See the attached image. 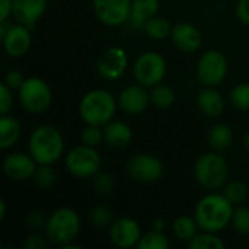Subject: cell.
<instances>
[{"instance_id":"cell-1","label":"cell","mask_w":249,"mask_h":249,"mask_svg":"<svg viewBox=\"0 0 249 249\" xmlns=\"http://www.w3.org/2000/svg\"><path fill=\"white\" fill-rule=\"evenodd\" d=\"M233 212V204L223 194L212 193L198 201L194 217L201 231L219 233L232 223Z\"/></svg>"},{"instance_id":"cell-2","label":"cell","mask_w":249,"mask_h":249,"mask_svg":"<svg viewBox=\"0 0 249 249\" xmlns=\"http://www.w3.org/2000/svg\"><path fill=\"white\" fill-rule=\"evenodd\" d=\"M29 155L38 165H53L64 153V140L58 128L53 125L36 127L28 140Z\"/></svg>"},{"instance_id":"cell-3","label":"cell","mask_w":249,"mask_h":249,"mask_svg":"<svg viewBox=\"0 0 249 249\" xmlns=\"http://www.w3.org/2000/svg\"><path fill=\"white\" fill-rule=\"evenodd\" d=\"M118 101L105 89H93L88 92L79 104V114L86 124L104 127L117 112Z\"/></svg>"},{"instance_id":"cell-4","label":"cell","mask_w":249,"mask_h":249,"mask_svg":"<svg viewBox=\"0 0 249 249\" xmlns=\"http://www.w3.org/2000/svg\"><path fill=\"white\" fill-rule=\"evenodd\" d=\"M44 229L47 239L63 248L67 244L74 242L80 232L79 214L70 207H60L50 214Z\"/></svg>"},{"instance_id":"cell-5","label":"cell","mask_w":249,"mask_h":249,"mask_svg":"<svg viewBox=\"0 0 249 249\" xmlns=\"http://www.w3.org/2000/svg\"><path fill=\"white\" fill-rule=\"evenodd\" d=\"M194 174L196 179L203 188L209 191H217L222 190L228 182L229 165L217 152H209L197 159Z\"/></svg>"},{"instance_id":"cell-6","label":"cell","mask_w":249,"mask_h":249,"mask_svg":"<svg viewBox=\"0 0 249 249\" xmlns=\"http://www.w3.org/2000/svg\"><path fill=\"white\" fill-rule=\"evenodd\" d=\"M20 105L31 114L45 112L53 101L50 85L41 77H28L18 90Z\"/></svg>"},{"instance_id":"cell-7","label":"cell","mask_w":249,"mask_h":249,"mask_svg":"<svg viewBox=\"0 0 249 249\" xmlns=\"http://www.w3.org/2000/svg\"><path fill=\"white\" fill-rule=\"evenodd\" d=\"M67 171L77 178H93L102 168V156L96 147L80 144L73 147L64 159Z\"/></svg>"},{"instance_id":"cell-8","label":"cell","mask_w":249,"mask_h":249,"mask_svg":"<svg viewBox=\"0 0 249 249\" xmlns=\"http://www.w3.org/2000/svg\"><path fill=\"white\" fill-rule=\"evenodd\" d=\"M166 70L168 66L165 57L156 51H146L140 54L133 64L134 79L146 88H153L155 85L163 82Z\"/></svg>"},{"instance_id":"cell-9","label":"cell","mask_w":249,"mask_h":249,"mask_svg":"<svg viewBox=\"0 0 249 249\" xmlns=\"http://www.w3.org/2000/svg\"><path fill=\"white\" fill-rule=\"evenodd\" d=\"M228 60L217 50L206 51L197 63V79L204 86H217L228 76Z\"/></svg>"},{"instance_id":"cell-10","label":"cell","mask_w":249,"mask_h":249,"mask_svg":"<svg viewBox=\"0 0 249 249\" xmlns=\"http://www.w3.org/2000/svg\"><path fill=\"white\" fill-rule=\"evenodd\" d=\"M127 172L136 182L152 184L162 178L163 163L159 158L153 155L140 153V155H134L127 162Z\"/></svg>"},{"instance_id":"cell-11","label":"cell","mask_w":249,"mask_h":249,"mask_svg":"<svg viewBox=\"0 0 249 249\" xmlns=\"http://www.w3.org/2000/svg\"><path fill=\"white\" fill-rule=\"evenodd\" d=\"M133 0H92L96 18L108 26H120L128 22Z\"/></svg>"},{"instance_id":"cell-12","label":"cell","mask_w":249,"mask_h":249,"mask_svg":"<svg viewBox=\"0 0 249 249\" xmlns=\"http://www.w3.org/2000/svg\"><path fill=\"white\" fill-rule=\"evenodd\" d=\"M128 67V55L121 47L108 48L98 60L96 70L105 80H118L124 76Z\"/></svg>"},{"instance_id":"cell-13","label":"cell","mask_w":249,"mask_h":249,"mask_svg":"<svg viewBox=\"0 0 249 249\" xmlns=\"http://www.w3.org/2000/svg\"><path fill=\"white\" fill-rule=\"evenodd\" d=\"M1 166H3L4 175L9 179L15 182H22V181L34 178L38 163L29 153L15 152V153L7 155L3 159Z\"/></svg>"},{"instance_id":"cell-14","label":"cell","mask_w":249,"mask_h":249,"mask_svg":"<svg viewBox=\"0 0 249 249\" xmlns=\"http://www.w3.org/2000/svg\"><path fill=\"white\" fill-rule=\"evenodd\" d=\"M140 238L142 228L131 217H120L109 226V239L118 248L128 249L137 247Z\"/></svg>"},{"instance_id":"cell-15","label":"cell","mask_w":249,"mask_h":249,"mask_svg":"<svg viewBox=\"0 0 249 249\" xmlns=\"http://www.w3.org/2000/svg\"><path fill=\"white\" fill-rule=\"evenodd\" d=\"M117 101H118L120 109H123L125 114H130V115H139L144 112L149 104L152 102L150 92H147L146 86L140 83L124 88L120 92Z\"/></svg>"},{"instance_id":"cell-16","label":"cell","mask_w":249,"mask_h":249,"mask_svg":"<svg viewBox=\"0 0 249 249\" xmlns=\"http://www.w3.org/2000/svg\"><path fill=\"white\" fill-rule=\"evenodd\" d=\"M48 6V0H13L12 16L18 23L31 29L41 20Z\"/></svg>"},{"instance_id":"cell-17","label":"cell","mask_w":249,"mask_h":249,"mask_svg":"<svg viewBox=\"0 0 249 249\" xmlns=\"http://www.w3.org/2000/svg\"><path fill=\"white\" fill-rule=\"evenodd\" d=\"M3 48L9 57H22L25 55L32 44V35H31V28L16 23L12 25L10 31L1 38Z\"/></svg>"},{"instance_id":"cell-18","label":"cell","mask_w":249,"mask_h":249,"mask_svg":"<svg viewBox=\"0 0 249 249\" xmlns=\"http://www.w3.org/2000/svg\"><path fill=\"white\" fill-rule=\"evenodd\" d=\"M171 41L172 44L182 53H196L200 50L201 42H203V36L200 29L188 22H181L177 23L172 28L171 32Z\"/></svg>"},{"instance_id":"cell-19","label":"cell","mask_w":249,"mask_h":249,"mask_svg":"<svg viewBox=\"0 0 249 249\" xmlns=\"http://www.w3.org/2000/svg\"><path fill=\"white\" fill-rule=\"evenodd\" d=\"M197 105H198V109L204 115L210 118H216L225 112L226 102H225L223 95L217 89L212 86H206L197 95Z\"/></svg>"},{"instance_id":"cell-20","label":"cell","mask_w":249,"mask_h":249,"mask_svg":"<svg viewBox=\"0 0 249 249\" xmlns=\"http://www.w3.org/2000/svg\"><path fill=\"white\" fill-rule=\"evenodd\" d=\"M133 140V131L128 124L124 121L111 120L108 124L104 125V142L108 147L112 149H123L127 147Z\"/></svg>"},{"instance_id":"cell-21","label":"cell","mask_w":249,"mask_h":249,"mask_svg":"<svg viewBox=\"0 0 249 249\" xmlns=\"http://www.w3.org/2000/svg\"><path fill=\"white\" fill-rule=\"evenodd\" d=\"M160 3L159 0H133L128 23L133 29H144L146 23L158 16Z\"/></svg>"},{"instance_id":"cell-22","label":"cell","mask_w":249,"mask_h":249,"mask_svg":"<svg viewBox=\"0 0 249 249\" xmlns=\"http://www.w3.org/2000/svg\"><path fill=\"white\" fill-rule=\"evenodd\" d=\"M20 124L10 114L0 117V149H10L20 139Z\"/></svg>"},{"instance_id":"cell-23","label":"cell","mask_w":249,"mask_h":249,"mask_svg":"<svg viewBox=\"0 0 249 249\" xmlns=\"http://www.w3.org/2000/svg\"><path fill=\"white\" fill-rule=\"evenodd\" d=\"M207 142L213 150L223 152L233 142V130L228 124H216L209 130Z\"/></svg>"},{"instance_id":"cell-24","label":"cell","mask_w":249,"mask_h":249,"mask_svg":"<svg viewBox=\"0 0 249 249\" xmlns=\"http://www.w3.org/2000/svg\"><path fill=\"white\" fill-rule=\"evenodd\" d=\"M198 229L200 226L196 217L190 216H178L172 223V231L175 236L182 242H190L198 233Z\"/></svg>"},{"instance_id":"cell-25","label":"cell","mask_w":249,"mask_h":249,"mask_svg":"<svg viewBox=\"0 0 249 249\" xmlns=\"http://www.w3.org/2000/svg\"><path fill=\"white\" fill-rule=\"evenodd\" d=\"M175 98H177L175 90L169 85H166L163 82L155 85L152 88V90H150L152 104L156 108H159V109H168V108H171L175 104Z\"/></svg>"},{"instance_id":"cell-26","label":"cell","mask_w":249,"mask_h":249,"mask_svg":"<svg viewBox=\"0 0 249 249\" xmlns=\"http://www.w3.org/2000/svg\"><path fill=\"white\" fill-rule=\"evenodd\" d=\"M172 28L174 26L169 23V20H166L165 18H160V16H155L146 23L143 31L146 32L147 36H150L153 39H163V38L171 36Z\"/></svg>"},{"instance_id":"cell-27","label":"cell","mask_w":249,"mask_h":249,"mask_svg":"<svg viewBox=\"0 0 249 249\" xmlns=\"http://www.w3.org/2000/svg\"><path fill=\"white\" fill-rule=\"evenodd\" d=\"M188 247L191 249H225L226 245L216 233L203 231V233H197L188 242Z\"/></svg>"},{"instance_id":"cell-28","label":"cell","mask_w":249,"mask_h":249,"mask_svg":"<svg viewBox=\"0 0 249 249\" xmlns=\"http://www.w3.org/2000/svg\"><path fill=\"white\" fill-rule=\"evenodd\" d=\"M223 196L233 206H239V204H242L248 198V185L245 182H242V181L226 182L225 190H223Z\"/></svg>"},{"instance_id":"cell-29","label":"cell","mask_w":249,"mask_h":249,"mask_svg":"<svg viewBox=\"0 0 249 249\" xmlns=\"http://www.w3.org/2000/svg\"><path fill=\"white\" fill-rule=\"evenodd\" d=\"M139 249H168L169 248V239L163 232L159 231H150L144 235H142L139 241Z\"/></svg>"},{"instance_id":"cell-30","label":"cell","mask_w":249,"mask_h":249,"mask_svg":"<svg viewBox=\"0 0 249 249\" xmlns=\"http://www.w3.org/2000/svg\"><path fill=\"white\" fill-rule=\"evenodd\" d=\"M88 217H89L90 225H93L96 229L109 228L112 225V222H114L112 212L105 206H95L93 209L89 210Z\"/></svg>"},{"instance_id":"cell-31","label":"cell","mask_w":249,"mask_h":249,"mask_svg":"<svg viewBox=\"0 0 249 249\" xmlns=\"http://www.w3.org/2000/svg\"><path fill=\"white\" fill-rule=\"evenodd\" d=\"M231 104L238 111H249V83H239L231 90Z\"/></svg>"},{"instance_id":"cell-32","label":"cell","mask_w":249,"mask_h":249,"mask_svg":"<svg viewBox=\"0 0 249 249\" xmlns=\"http://www.w3.org/2000/svg\"><path fill=\"white\" fill-rule=\"evenodd\" d=\"M80 142H82V144H86L90 147H98L104 142V127L86 124V127L80 133Z\"/></svg>"},{"instance_id":"cell-33","label":"cell","mask_w":249,"mask_h":249,"mask_svg":"<svg viewBox=\"0 0 249 249\" xmlns=\"http://www.w3.org/2000/svg\"><path fill=\"white\" fill-rule=\"evenodd\" d=\"M34 181L39 188H50L55 182V171L51 168V165H38Z\"/></svg>"},{"instance_id":"cell-34","label":"cell","mask_w":249,"mask_h":249,"mask_svg":"<svg viewBox=\"0 0 249 249\" xmlns=\"http://www.w3.org/2000/svg\"><path fill=\"white\" fill-rule=\"evenodd\" d=\"M232 225L236 232L242 235H249V209L248 207H238L233 212Z\"/></svg>"},{"instance_id":"cell-35","label":"cell","mask_w":249,"mask_h":249,"mask_svg":"<svg viewBox=\"0 0 249 249\" xmlns=\"http://www.w3.org/2000/svg\"><path fill=\"white\" fill-rule=\"evenodd\" d=\"M114 178H112V175L111 174H108V172H98L95 177H93V188L99 193V194H102V196H107V194H109L112 190H114Z\"/></svg>"},{"instance_id":"cell-36","label":"cell","mask_w":249,"mask_h":249,"mask_svg":"<svg viewBox=\"0 0 249 249\" xmlns=\"http://www.w3.org/2000/svg\"><path fill=\"white\" fill-rule=\"evenodd\" d=\"M13 107V90L3 82L0 85V114H9Z\"/></svg>"},{"instance_id":"cell-37","label":"cell","mask_w":249,"mask_h":249,"mask_svg":"<svg viewBox=\"0 0 249 249\" xmlns=\"http://www.w3.org/2000/svg\"><path fill=\"white\" fill-rule=\"evenodd\" d=\"M26 225H28L32 231H39L41 228H45L47 219H45V216H44L42 212L34 210V212L28 213V216H26Z\"/></svg>"},{"instance_id":"cell-38","label":"cell","mask_w":249,"mask_h":249,"mask_svg":"<svg viewBox=\"0 0 249 249\" xmlns=\"http://www.w3.org/2000/svg\"><path fill=\"white\" fill-rule=\"evenodd\" d=\"M25 82V77H23V73L19 71V70H10L6 77H4V83L12 89V90H19V88L23 85Z\"/></svg>"},{"instance_id":"cell-39","label":"cell","mask_w":249,"mask_h":249,"mask_svg":"<svg viewBox=\"0 0 249 249\" xmlns=\"http://www.w3.org/2000/svg\"><path fill=\"white\" fill-rule=\"evenodd\" d=\"M47 238V236H45ZM42 235H39V233H31L26 239H25V242H23V247L26 249H44L47 248V241L48 239H45Z\"/></svg>"},{"instance_id":"cell-40","label":"cell","mask_w":249,"mask_h":249,"mask_svg":"<svg viewBox=\"0 0 249 249\" xmlns=\"http://www.w3.org/2000/svg\"><path fill=\"white\" fill-rule=\"evenodd\" d=\"M236 16L242 23L249 25V0H238Z\"/></svg>"},{"instance_id":"cell-41","label":"cell","mask_w":249,"mask_h":249,"mask_svg":"<svg viewBox=\"0 0 249 249\" xmlns=\"http://www.w3.org/2000/svg\"><path fill=\"white\" fill-rule=\"evenodd\" d=\"M13 0H0V20H7L12 16Z\"/></svg>"},{"instance_id":"cell-42","label":"cell","mask_w":249,"mask_h":249,"mask_svg":"<svg viewBox=\"0 0 249 249\" xmlns=\"http://www.w3.org/2000/svg\"><path fill=\"white\" fill-rule=\"evenodd\" d=\"M165 226H166V222H165L163 219H155V220H153V229H155V231L163 232V231H165Z\"/></svg>"},{"instance_id":"cell-43","label":"cell","mask_w":249,"mask_h":249,"mask_svg":"<svg viewBox=\"0 0 249 249\" xmlns=\"http://www.w3.org/2000/svg\"><path fill=\"white\" fill-rule=\"evenodd\" d=\"M4 216H6V203L1 200V201H0V219L3 220Z\"/></svg>"},{"instance_id":"cell-44","label":"cell","mask_w":249,"mask_h":249,"mask_svg":"<svg viewBox=\"0 0 249 249\" xmlns=\"http://www.w3.org/2000/svg\"><path fill=\"white\" fill-rule=\"evenodd\" d=\"M244 144H245V147L249 150V130L248 133L245 134V139H244Z\"/></svg>"}]
</instances>
